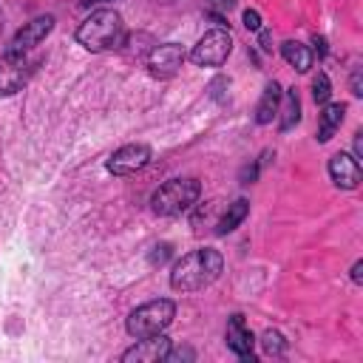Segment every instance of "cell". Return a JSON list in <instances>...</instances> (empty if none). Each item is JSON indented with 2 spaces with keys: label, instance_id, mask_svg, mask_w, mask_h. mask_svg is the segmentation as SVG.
I'll return each mask as SVG.
<instances>
[{
  "label": "cell",
  "instance_id": "obj_1",
  "mask_svg": "<svg viewBox=\"0 0 363 363\" xmlns=\"http://www.w3.org/2000/svg\"><path fill=\"white\" fill-rule=\"evenodd\" d=\"M221 269H224L221 252L213 247H201L176 261V267L170 272V286L176 292H199V289L210 286L221 275Z\"/></svg>",
  "mask_w": 363,
  "mask_h": 363
},
{
  "label": "cell",
  "instance_id": "obj_2",
  "mask_svg": "<svg viewBox=\"0 0 363 363\" xmlns=\"http://www.w3.org/2000/svg\"><path fill=\"white\" fill-rule=\"evenodd\" d=\"M77 43L88 51H108L122 45V17L113 9L91 11L77 28Z\"/></svg>",
  "mask_w": 363,
  "mask_h": 363
},
{
  "label": "cell",
  "instance_id": "obj_3",
  "mask_svg": "<svg viewBox=\"0 0 363 363\" xmlns=\"http://www.w3.org/2000/svg\"><path fill=\"white\" fill-rule=\"evenodd\" d=\"M199 196L201 184L196 179H170L150 196V207L156 216H179L190 210L199 201Z\"/></svg>",
  "mask_w": 363,
  "mask_h": 363
},
{
  "label": "cell",
  "instance_id": "obj_4",
  "mask_svg": "<svg viewBox=\"0 0 363 363\" xmlns=\"http://www.w3.org/2000/svg\"><path fill=\"white\" fill-rule=\"evenodd\" d=\"M173 318H176L173 301H167V298L147 301L128 315V332H130V337H150V335L164 332L173 323Z\"/></svg>",
  "mask_w": 363,
  "mask_h": 363
},
{
  "label": "cell",
  "instance_id": "obj_5",
  "mask_svg": "<svg viewBox=\"0 0 363 363\" xmlns=\"http://www.w3.org/2000/svg\"><path fill=\"white\" fill-rule=\"evenodd\" d=\"M230 51H233V37H230V31L213 28V31H207V34L193 45L190 60H193L196 65H201V68H216V65H221V62L230 57Z\"/></svg>",
  "mask_w": 363,
  "mask_h": 363
},
{
  "label": "cell",
  "instance_id": "obj_6",
  "mask_svg": "<svg viewBox=\"0 0 363 363\" xmlns=\"http://www.w3.org/2000/svg\"><path fill=\"white\" fill-rule=\"evenodd\" d=\"M54 28V17L51 14H43V17H34L31 23H26L14 37L11 43L6 45V54H28L34 45H40Z\"/></svg>",
  "mask_w": 363,
  "mask_h": 363
},
{
  "label": "cell",
  "instance_id": "obj_7",
  "mask_svg": "<svg viewBox=\"0 0 363 363\" xmlns=\"http://www.w3.org/2000/svg\"><path fill=\"white\" fill-rule=\"evenodd\" d=\"M31 74V62L26 54H3L0 57V96L17 94Z\"/></svg>",
  "mask_w": 363,
  "mask_h": 363
},
{
  "label": "cell",
  "instance_id": "obj_8",
  "mask_svg": "<svg viewBox=\"0 0 363 363\" xmlns=\"http://www.w3.org/2000/svg\"><path fill=\"white\" fill-rule=\"evenodd\" d=\"M184 62V48L179 43H162V45H153L150 54H147V68L153 77H173Z\"/></svg>",
  "mask_w": 363,
  "mask_h": 363
},
{
  "label": "cell",
  "instance_id": "obj_9",
  "mask_svg": "<svg viewBox=\"0 0 363 363\" xmlns=\"http://www.w3.org/2000/svg\"><path fill=\"white\" fill-rule=\"evenodd\" d=\"M167 352H170V340L164 337V332H159L150 337H136V343L122 352V360L125 363H159L164 360Z\"/></svg>",
  "mask_w": 363,
  "mask_h": 363
},
{
  "label": "cell",
  "instance_id": "obj_10",
  "mask_svg": "<svg viewBox=\"0 0 363 363\" xmlns=\"http://www.w3.org/2000/svg\"><path fill=\"white\" fill-rule=\"evenodd\" d=\"M147 162H150V147L147 145H125V147L111 153L108 170L113 176H130V173H139Z\"/></svg>",
  "mask_w": 363,
  "mask_h": 363
},
{
  "label": "cell",
  "instance_id": "obj_11",
  "mask_svg": "<svg viewBox=\"0 0 363 363\" xmlns=\"http://www.w3.org/2000/svg\"><path fill=\"white\" fill-rule=\"evenodd\" d=\"M329 176H332V182H335L337 187L354 190V187L360 184V164H357V159L349 156V153H335V156L329 159Z\"/></svg>",
  "mask_w": 363,
  "mask_h": 363
},
{
  "label": "cell",
  "instance_id": "obj_12",
  "mask_svg": "<svg viewBox=\"0 0 363 363\" xmlns=\"http://www.w3.org/2000/svg\"><path fill=\"white\" fill-rule=\"evenodd\" d=\"M252 343H255V337H252V332L244 326V318L241 315H233L230 320H227V346L241 357V360H255V354H252Z\"/></svg>",
  "mask_w": 363,
  "mask_h": 363
},
{
  "label": "cell",
  "instance_id": "obj_13",
  "mask_svg": "<svg viewBox=\"0 0 363 363\" xmlns=\"http://www.w3.org/2000/svg\"><path fill=\"white\" fill-rule=\"evenodd\" d=\"M278 105H281V85H278V82H269V85L264 88V96H261L258 108H255V122H258V125L272 122V116L278 113Z\"/></svg>",
  "mask_w": 363,
  "mask_h": 363
},
{
  "label": "cell",
  "instance_id": "obj_14",
  "mask_svg": "<svg viewBox=\"0 0 363 363\" xmlns=\"http://www.w3.org/2000/svg\"><path fill=\"white\" fill-rule=\"evenodd\" d=\"M343 113H346V105H340V102H332V105L323 108L320 125H318V142H329V139L335 136V130H337L340 122H343Z\"/></svg>",
  "mask_w": 363,
  "mask_h": 363
},
{
  "label": "cell",
  "instance_id": "obj_15",
  "mask_svg": "<svg viewBox=\"0 0 363 363\" xmlns=\"http://www.w3.org/2000/svg\"><path fill=\"white\" fill-rule=\"evenodd\" d=\"M281 54H284V60H286L295 71H301V74H306V71L312 68V51H309L303 43H298V40H286V43L281 45Z\"/></svg>",
  "mask_w": 363,
  "mask_h": 363
},
{
  "label": "cell",
  "instance_id": "obj_16",
  "mask_svg": "<svg viewBox=\"0 0 363 363\" xmlns=\"http://www.w3.org/2000/svg\"><path fill=\"white\" fill-rule=\"evenodd\" d=\"M247 213H250V201H247V199H235L233 204H227V213L221 216V221H218L216 233H218V235L233 233V230L247 218Z\"/></svg>",
  "mask_w": 363,
  "mask_h": 363
},
{
  "label": "cell",
  "instance_id": "obj_17",
  "mask_svg": "<svg viewBox=\"0 0 363 363\" xmlns=\"http://www.w3.org/2000/svg\"><path fill=\"white\" fill-rule=\"evenodd\" d=\"M284 116H281V130H289L298 119H301V99H298V94H295V88H289L286 91V96H284V111H281Z\"/></svg>",
  "mask_w": 363,
  "mask_h": 363
},
{
  "label": "cell",
  "instance_id": "obj_18",
  "mask_svg": "<svg viewBox=\"0 0 363 363\" xmlns=\"http://www.w3.org/2000/svg\"><path fill=\"white\" fill-rule=\"evenodd\" d=\"M261 349H264V354H269V357H281V354L286 352V340H284L281 332L267 329V332L261 335Z\"/></svg>",
  "mask_w": 363,
  "mask_h": 363
},
{
  "label": "cell",
  "instance_id": "obj_19",
  "mask_svg": "<svg viewBox=\"0 0 363 363\" xmlns=\"http://www.w3.org/2000/svg\"><path fill=\"white\" fill-rule=\"evenodd\" d=\"M329 94H332L329 77L320 71V74L315 77V82H312V96H315V102H318V105H326V102H329Z\"/></svg>",
  "mask_w": 363,
  "mask_h": 363
},
{
  "label": "cell",
  "instance_id": "obj_20",
  "mask_svg": "<svg viewBox=\"0 0 363 363\" xmlns=\"http://www.w3.org/2000/svg\"><path fill=\"white\" fill-rule=\"evenodd\" d=\"M244 26H247L250 31H261V14H258L255 9H247V11H244Z\"/></svg>",
  "mask_w": 363,
  "mask_h": 363
},
{
  "label": "cell",
  "instance_id": "obj_21",
  "mask_svg": "<svg viewBox=\"0 0 363 363\" xmlns=\"http://www.w3.org/2000/svg\"><path fill=\"white\" fill-rule=\"evenodd\" d=\"M156 252L150 255V264H162L167 255H170V244H159V247H153Z\"/></svg>",
  "mask_w": 363,
  "mask_h": 363
},
{
  "label": "cell",
  "instance_id": "obj_22",
  "mask_svg": "<svg viewBox=\"0 0 363 363\" xmlns=\"http://www.w3.org/2000/svg\"><path fill=\"white\" fill-rule=\"evenodd\" d=\"M207 6H210V9H224V11H230V9L235 6V0H210Z\"/></svg>",
  "mask_w": 363,
  "mask_h": 363
},
{
  "label": "cell",
  "instance_id": "obj_23",
  "mask_svg": "<svg viewBox=\"0 0 363 363\" xmlns=\"http://www.w3.org/2000/svg\"><path fill=\"white\" fill-rule=\"evenodd\" d=\"M360 269H363V261H354V267H352V281H354V284H360V281H363Z\"/></svg>",
  "mask_w": 363,
  "mask_h": 363
},
{
  "label": "cell",
  "instance_id": "obj_24",
  "mask_svg": "<svg viewBox=\"0 0 363 363\" xmlns=\"http://www.w3.org/2000/svg\"><path fill=\"white\" fill-rule=\"evenodd\" d=\"M352 94H354V96H360V94H363V91H360V74H357V71L352 74Z\"/></svg>",
  "mask_w": 363,
  "mask_h": 363
},
{
  "label": "cell",
  "instance_id": "obj_25",
  "mask_svg": "<svg viewBox=\"0 0 363 363\" xmlns=\"http://www.w3.org/2000/svg\"><path fill=\"white\" fill-rule=\"evenodd\" d=\"M363 156V139H360V133H354V159H360Z\"/></svg>",
  "mask_w": 363,
  "mask_h": 363
},
{
  "label": "cell",
  "instance_id": "obj_26",
  "mask_svg": "<svg viewBox=\"0 0 363 363\" xmlns=\"http://www.w3.org/2000/svg\"><path fill=\"white\" fill-rule=\"evenodd\" d=\"M261 45H264V51H272V45H269V31H261Z\"/></svg>",
  "mask_w": 363,
  "mask_h": 363
},
{
  "label": "cell",
  "instance_id": "obj_27",
  "mask_svg": "<svg viewBox=\"0 0 363 363\" xmlns=\"http://www.w3.org/2000/svg\"><path fill=\"white\" fill-rule=\"evenodd\" d=\"M315 45H318V54L323 57V54H326V40H323V37H315Z\"/></svg>",
  "mask_w": 363,
  "mask_h": 363
},
{
  "label": "cell",
  "instance_id": "obj_28",
  "mask_svg": "<svg viewBox=\"0 0 363 363\" xmlns=\"http://www.w3.org/2000/svg\"><path fill=\"white\" fill-rule=\"evenodd\" d=\"M99 3H108V0H79L82 9H91V6H99Z\"/></svg>",
  "mask_w": 363,
  "mask_h": 363
},
{
  "label": "cell",
  "instance_id": "obj_29",
  "mask_svg": "<svg viewBox=\"0 0 363 363\" xmlns=\"http://www.w3.org/2000/svg\"><path fill=\"white\" fill-rule=\"evenodd\" d=\"M0 28H3V14H0Z\"/></svg>",
  "mask_w": 363,
  "mask_h": 363
}]
</instances>
